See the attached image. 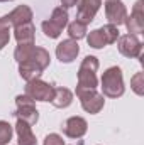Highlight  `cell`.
I'll list each match as a JSON object with an SVG mask.
<instances>
[{"mask_svg": "<svg viewBox=\"0 0 144 145\" xmlns=\"http://www.w3.org/2000/svg\"><path fill=\"white\" fill-rule=\"evenodd\" d=\"M97 69H98V59L95 56H85L78 69L76 93L85 91V89H97V84H98Z\"/></svg>", "mask_w": 144, "mask_h": 145, "instance_id": "obj_1", "label": "cell"}, {"mask_svg": "<svg viewBox=\"0 0 144 145\" xmlns=\"http://www.w3.org/2000/svg\"><path fill=\"white\" fill-rule=\"evenodd\" d=\"M100 83H102V95L107 98H120L126 91L122 69L119 66H110L108 69H105Z\"/></svg>", "mask_w": 144, "mask_h": 145, "instance_id": "obj_2", "label": "cell"}, {"mask_svg": "<svg viewBox=\"0 0 144 145\" xmlns=\"http://www.w3.org/2000/svg\"><path fill=\"white\" fill-rule=\"evenodd\" d=\"M68 10L63 8V7H56L51 14V17L48 20H44L41 24V29L44 32V36L49 37V39H58L61 36L63 29L68 25Z\"/></svg>", "mask_w": 144, "mask_h": 145, "instance_id": "obj_3", "label": "cell"}, {"mask_svg": "<svg viewBox=\"0 0 144 145\" xmlns=\"http://www.w3.org/2000/svg\"><path fill=\"white\" fill-rule=\"evenodd\" d=\"M117 39H119V27H115L112 24L98 27V29L92 31L90 34H87V42L93 49H104L108 44L117 42Z\"/></svg>", "mask_w": 144, "mask_h": 145, "instance_id": "obj_4", "label": "cell"}, {"mask_svg": "<svg viewBox=\"0 0 144 145\" xmlns=\"http://www.w3.org/2000/svg\"><path fill=\"white\" fill-rule=\"evenodd\" d=\"M15 105H17V110L14 111V116L17 120H22L29 123L31 127L36 125L39 120V111L36 108V101L32 98H29L27 95H19L15 98Z\"/></svg>", "mask_w": 144, "mask_h": 145, "instance_id": "obj_5", "label": "cell"}, {"mask_svg": "<svg viewBox=\"0 0 144 145\" xmlns=\"http://www.w3.org/2000/svg\"><path fill=\"white\" fill-rule=\"evenodd\" d=\"M32 8L29 5H19L7 15L0 17V29L2 27H19L22 24L32 22Z\"/></svg>", "mask_w": 144, "mask_h": 145, "instance_id": "obj_6", "label": "cell"}, {"mask_svg": "<svg viewBox=\"0 0 144 145\" xmlns=\"http://www.w3.org/2000/svg\"><path fill=\"white\" fill-rule=\"evenodd\" d=\"M53 93H54V86L46 83V81H42L41 78L27 81L26 91H24V95H27L34 101H51Z\"/></svg>", "mask_w": 144, "mask_h": 145, "instance_id": "obj_7", "label": "cell"}, {"mask_svg": "<svg viewBox=\"0 0 144 145\" xmlns=\"http://www.w3.org/2000/svg\"><path fill=\"white\" fill-rule=\"evenodd\" d=\"M76 96L80 98V105H81V108L85 110L87 113H90V115H97V113H100V110L104 108V105H105L104 95L98 93L97 89H85V91L76 93Z\"/></svg>", "mask_w": 144, "mask_h": 145, "instance_id": "obj_8", "label": "cell"}, {"mask_svg": "<svg viewBox=\"0 0 144 145\" xmlns=\"http://www.w3.org/2000/svg\"><path fill=\"white\" fill-rule=\"evenodd\" d=\"M117 47H119V52L126 57H141V52H143V42L141 39L136 36V34H124V36L119 37V42H117Z\"/></svg>", "mask_w": 144, "mask_h": 145, "instance_id": "obj_9", "label": "cell"}, {"mask_svg": "<svg viewBox=\"0 0 144 145\" xmlns=\"http://www.w3.org/2000/svg\"><path fill=\"white\" fill-rule=\"evenodd\" d=\"M105 15H107L108 24L119 27L126 22L127 19V8L122 0H107L105 2Z\"/></svg>", "mask_w": 144, "mask_h": 145, "instance_id": "obj_10", "label": "cell"}, {"mask_svg": "<svg viewBox=\"0 0 144 145\" xmlns=\"http://www.w3.org/2000/svg\"><path fill=\"white\" fill-rule=\"evenodd\" d=\"M144 0H137L132 7L131 15H127L126 19V27L129 31V34H143L144 32V8H143Z\"/></svg>", "mask_w": 144, "mask_h": 145, "instance_id": "obj_11", "label": "cell"}, {"mask_svg": "<svg viewBox=\"0 0 144 145\" xmlns=\"http://www.w3.org/2000/svg\"><path fill=\"white\" fill-rule=\"evenodd\" d=\"M78 8H76V20L83 22V24H90L97 12L100 10V5H102V0H78Z\"/></svg>", "mask_w": 144, "mask_h": 145, "instance_id": "obj_12", "label": "cell"}, {"mask_svg": "<svg viewBox=\"0 0 144 145\" xmlns=\"http://www.w3.org/2000/svg\"><path fill=\"white\" fill-rule=\"evenodd\" d=\"M80 54V46L78 40L73 39H65L56 46V57L59 59V63L70 64L76 59V56Z\"/></svg>", "mask_w": 144, "mask_h": 145, "instance_id": "obj_13", "label": "cell"}, {"mask_svg": "<svg viewBox=\"0 0 144 145\" xmlns=\"http://www.w3.org/2000/svg\"><path fill=\"white\" fill-rule=\"evenodd\" d=\"M88 130V123L83 116H71L65 121L63 132L68 138H81Z\"/></svg>", "mask_w": 144, "mask_h": 145, "instance_id": "obj_14", "label": "cell"}, {"mask_svg": "<svg viewBox=\"0 0 144 145\" xmlns=\"http://www.w3.org/2000/svg\"><path fill=\"white\" fill-rule=\"evenodd\" d=\"M15 133H17V145H37L36 135L32 133V127L29 123L17 120Z\"/></svg>", "mask_w": 144, "mask_h": 145, "instance_id": "obj_15", "label": "cell"}, {"mask_svg": "<svg viewBox=\"0 0 144 145\" xmlns=\"http://www.w3.org/2000/svg\"><path fill=\"white\" fill-rule=\"evenodd\" d=\"M42 71H44V69L37 64L36 61H32V59H26V61L19 63V74H20V78L26 79V81H32V79L41 78Z\"/></svg>", "mask_w": 144, "mask_h": 145, "instance_id": "obj_16", "label": "cell"}, {"mask_svg": "<svg viewBox=\"0 0 144 145\" xmlns=\"http://www.w3.org/2000/svg\"><path fill=\"white\" fill-rule=\"evenodd\" d=\"M34 34H36V27L32 25V22L14 27V36L17 44H34Z\"/></svg>", "mask_w": 144, "mask_h": 145, "instance_id": "obj_17", "label": "cell"}, {"mask_svg": "<svg viewBox=\"0 0 144 145\" xmlns=\"http://www.w3.org/2000/svg\"><path fill=\"white\" fill-rule=\"evenodd\" d=\"M51 103L56 108H68L73 103V93L68 88H54Z\"/></svg>", "mask_w": 144, "mask_h": 145, "instance_id": "obj_18", "label": "cell"}, {"mask_svg": "<svg viewBox=\"0 0 144 145\" xmlns=\"http://www.w3.org/2000/svg\"><path fill=\"white\" fill-rule=\"evenodd\" d=\"M87 24H83V22H80V20H73L68 24V36L70 39L73 40H80V39H83V37H87Z\"/></svg>", "mask_w": 144, "mask_h": 145, "instance_id": "obj_19", "label": "cell"}, {"mask_svg": "<svg viewBox=\"0 0 144 145\" xmlns=\"http://www.w3.org/2000/svg\"><path fill=\"white\" fill-rule=\"evenodd\" d=\"M32 49H34V44H17V47H15V51H14V59H15L17 63L26 61V59L31 56Z\"/></svg>", "mask_w": 144, "mask_h": 145, "instance_id": "obj_20", "label": "cell"}, {"mask_svg": "<svg viewBox=\"0 0 144 145\" xmlns=\"http://www.w3.org/2000/svg\"><path fill=\"white\" fill-rule=\"evenodd\" d=\"M12 135H14V128L9 121H3L0 120V145H7L12 140Z\"/></svg>", "mask_w": 144, "mask_h": 145, "instance_id": "obj_21", "label": "cell"}, {"mask_svg": "<svg viewBox=\"0 0 144 145\" xmlns=\"http://www.w3.org/2000/svg\"><path fill=\"white\" fill-rule=\"evenodd\" d=\"M131 88L136 95L143 96L144 95V72H136L131 78Z\"/></svg>", "mask_w": 144, "mask_h": 145, "instance_id": "obj_22", "label": "cell"}, {"mask_svg": "<svg viewBox=\"0 0 144 145\" xmlns=\"http://www.w3.org/2000/svg\"><path fill=\"white\" fill-rule=\"evenodd\" d=\"M42 145H65V140H63V137L58 135V133H49V135H46Z\"/></svg>", "mask_w": 144, "mask_h": 145, "instance_id": "obj_23", "label": "cell"}, {"mask_svg": "<svg viewBox=\"0 0 144 145\" xmlns=\"http://www.w3.org/2000/svg\"><path fill=\"white\" fill-rule=\"evenodd\" d=\"M10 40V27H2L0 29V51L9 44Z\"/></svg>", "mask_w": 144, "mask_h": 145, "instance_id": "obj_24", "label": "cell"}, {"mask_svg": "<svg viewBox=\"0 0 144 145\" xmlns=\"http://www.w3.org/2000/svg\"><path fill=\"white\" fill-rule=\"evenodd\" d=\"M76 3H78V0H61V7L66 8V10L71 8V7H75Z\"/></svg>", "mask_w": 144, "mask_h": 145, "instance_id": "obj_25", "label": "cell"}, {"mask_svg": "<svg viewBox=\"0 0 144 145\" xmlns=\"http://www.w3.org/2000/svg\"><path fill=\"white\" fill-rule=\"evenodd\" d=\"M0 2H12V0H0Z\"/></svg>", "mask_w": 144, "mask_h": 145, "instance_id": "obj_26", "label": "cell"}]
</instances>
